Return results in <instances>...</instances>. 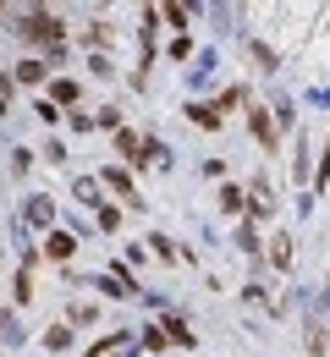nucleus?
<instances>
[{
    "label": "nucleus",
    "mask_w": 330,
    "mask_h": 357,
    "mask_svg": "<svg viewBox=\"0 0 330 357\" xmlns=\"http://www.w3.org/2000/svg\"><path fill=\"white\" fill-rule=\"evenodd\" d=\"M22 33H28V39H61V22H55V17H45V11H33Z\"/></svg>",
    "instance_id": "f257e3e1"
},
{
    "label": "nucleus",
    "mask_w": 330,
    "mask_h": 357,
    "mask_svg": "<svg viewBox=\"0 0 330 357\" xmlns=\"http://www.w3.org/2000/svg\"><path fill=\"white\" fill-rule=\"evenodd\" d=\"M253 132H259V143H264V149H276V121H270L264 110H253Z\"/></svg>",
    "instance_id": "f03ea898"
},
{
    "label": "nucleus",
    "mask_w": 330,
    "mask_h": 357,
    "mask_svg": "<svg viewBox=\"0 0 330 357\" xmlns=\"http://www.w3.org/2000/svg\"><path fill=\"white\" fill-rule=\"evenodd\" d=\"M276 209V198H270V181H259L253 187V215H270Z\"/></svg>",
    "instance_id": "7ed1b4c3"
},
{
    "label": "nucleus",
    "mask_w": 330,
    "mask_h": 357,
    "mask_svg": "<svg viewBox=\"0 0 330 357\" xmlns=\"http://www.w3.org/2000/svg\"><path fill=\"white\" fill-rule=\"evenodd\" d=\"M116 149H121L127 160H143V154H138V137H133V132H116Z\"/></svg>",
    "instance_id": "20e7f679"
},
{
    "label": "nucleus",
    "mask_w": 330,
    "mask_h": 357,
    "mask_svg": "<svg viewBox=\"0 0 330 357\" xmlns=\"http://www.w3.org/2000/svg\"><path fill=\"white\" fill-rule=\"evenodd\" d=\"M105 181H110V187H116V192H121V198H133V181L121 176V171H105ZM133 204H138V198H133Z\"/></svg>",
    "instance_id": "39448f33"
},
{
    "label": "nucleus",
    "mask_w": 330,
    "mask_h": 357,
    "mask_svg": "<svg viewBox=\"0 0 330 357\" xmlns=\"http://www.w3.org/2000/svg\"><path fill=\"white\" fill-rule=\"evenodd\" d=\"M17 77H22V83H39V77H45V66H39V61H22V66H17Z\"/></svg>",
    "instance_id": "423d86ee"
},
{
    "label": "nucleus",
    "mask_w": 330,
    "mask_h": 357,
    "mask_svg": "<svg viewBox=\"0 0 330 357\" xmlns=\"http://www.w3.org/2000/svg\"><path fill=\"white\" fill-rule=\"evenodd\" d=\"M188 116H193V121H198V127H215V121H220V116H215V110H209V105H193Z\"/></svg>",
    "instance_id": "0eeeda50"
},
{
    "label": "nucleus",
    "mask_w": 330,
    "mask_h": 357,
    "mask_svg": "<svg viewBox=\"0 0 330 357\" xmlns=\"http://www.w3.org/2000/svg\"><path fill=\"white\" fill-rule=\"evenodd\" d=\"M50 99H61V105H72V99H77V83H55V89H50Z\"/></svg>",
    "instance_id": "6e6552de"
},
{
    "label": "nucleus",
    "mask_w": 330,
    "mask_h": 357,
    "mask_svg": "<svg viewBox=\"0 0 330 357\" xmlns=\"http://www.w3.org/2000/svg\"><path fill=\"white\" fill-rule=\"evenodd\" d=\"M50 253H55V259H66V253H72V236H61V231H55V236H50Z\"/></svg>",
    "instance_id": "1a4fd4ad"
},
{
    "label": "nucleus",
    "mask_w": 330,
    "mask_h": 357,
    "mask_svg": "<svg viewBox=\"0 0 330 357\" xmlns=\"http://www.w3.org/2000/svg\"><path fill=\"white\" fill-rule=\"evenodd\" d=\"M0 330H6V313H0Z\"/></svg>",
    "instance_id": "9d476101"
}]
</instances>
